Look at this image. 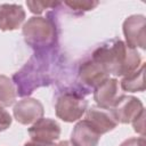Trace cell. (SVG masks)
I'll list each match as a JSON object with an SVG mask.
<instances>
[{
    "label": "cell",
    "mask_w": 146,
    "mask_h": 146,
    "mask_svg": "<svg viewBox=\"0 0 146 146\" xmlns=\"http://www.w3.org/2000/svg\"><path fill=\"white\" fill-rule=\"evenodd\" d=\"M56 50L34 52L26 64L13 75V83L16 94L21 97H29L35 89L49 86L54 80V64L56 62Z\"/></svg>",
    "instance_id": "1"
},
{
    "label": "cell",
    "mask_w": 146,
    "mask_h": 146,
    "mask_svg": "<svg viewBox=\"0 0 146 146\" xmlns=\"http://www.w3.org/2000/svg\"><path fill=\"white\" fill-rule=\"evenodd\" d=\"M91 59L100 64L108 74L125 76L141 65L139 52L121 40H111L97 47Z\"/></svg>",
    "instance_id": "2"
},
{
    "label": "cell",
    "mask_w": 146,
    "mask_h": 146,
    "mask_svg": "<svg viewBox=\"0 0 146 146\" xmlns=\"http://www.w3.org/2000/svg\"><path fill=\"white\" fill-rule=\"evenodd\" d=\"M22 33L27 46L34 52L54 49L57 43V26L49 17L33 16L24 23Z\"/></svg>",
    "instance_id": "3"
},
{
    "label": "cell",
    "mask_w": 146,
    "mask_h": 146,
    "mask_svg": "<svg viewBox=\"0 0 146 146\" xmlns=\"http://www.w3.org/2000/svg\"><path fill=\"white\" fill-rule=\"evenodd\" d=\"M88 103L76 90L63 91L55 102V113L64 122H75L86 113Z\"/></svg>",
    "instance_id": "4"
},
{
    "label": "cell",
    "mask_w": 146,
    "mask_h": 146,
    "mask_svg": "<svg viewBox=\"0 0 146 146\" xmlns=\"http://www.w3.org/2000/svg\"><path fill=\"white\" fill-rule=\"evenodd\" d=\"M108 78L110 74L105 71V68L91 58L83 60L78 67V81L80 83V91H84V95L89 94L91 90H95L97 86H99Z\"/></svg>",
    "instance_id": "5"
},
{
    "label": "cell",
    "mask_w": 146,
    "mask_h": 146,
    "mask_svg": "<svg viewBox=\"0 0 146 146\" xmlns=\"http://www.w3.org/2000/svg\"><path fill=\"white\" fill-rule=\"evenodd\" d=\"M143 111L145 110L141 100L137 97L128 95H120L110 108L114 120L122 124L131 123Z\"/></svg>",
    "instance_id": "6"
},
{
    "label": "cell",
    "mask_w": 146,
    "mask_h": 146,
    "mask_svg": "<svg viewBox=\"0 0 146 146\" xmlns=\"http://www.w3.org/2000/svg\"><path fill=\"white\" fill-rule=\"evenodd\" d=\"M146 18L144 15H131L127 17L122 25L125 43L136 49L146 48Z\"/></svg>",
    "instance_id": "7"
},
{
    "label": "cell",
    "mask_w": 146,
    "mask_h": 146,
    "mask_svg": "<svg viewBox=\"0 0 146 146\" xmlns=\"http://www.w3.org/2000/svg\"><path fill=\"white\" fill-rule=\"evenodd\" d=\"M44 108L40 100L31 97L23 98L17 102L13 108L14 119L24 125L33 124L41 117H43Z\"/></svg>",
    "instance_id": "8"
},
{
    "label": "cell",
    "mask_w": 146,
    "mask_h": 146,
    "mask_svg": "<svg viewBox=\"0 0 146 146\" xmlns=\"http://www.w3.org/2000/svg\"><path fill=\"white\" fill-rule=\"evenodd\" d=\"M29 135L32 140L51 144L60 136V125L54 119L41 117L29 128Z\"/></svg>",
    "instance_id": "9"
},
{
    "label": "cell",
    "mask_w": 146,
    "mask_h": 146,
    "mask_svg": "<svg viewBox=\"0 0 146 146\" xmlns=\"http://www.w3.org/2000/svg\"><path fill=\"white\" fill-rule=\"evenodd\" d=\"M84 120L88 121L99 135H104L108 131H112L117 125V122L114 120L110 110L100 108L97 105L91 106L86 111Z\"/></svg>",
    "instance_id": "10"
},
{
    "label": "cell",
    "mask_w": 146,
    "mask_h": 146,
    "mask_svg": "<svg viewBox=\"0 0 146 146\" xmlns=\"http://www.w3.org/2000/svg\"><path fill=\"white\" fill-rule=\"evenodd\" d=\"M25 10L21 5L0 3V30H17L25 21Z\"/></svg>",
    "instance_id": "11"
},
{
    "label": "cell",
    "mask_w": 146,
    "mask_h": 146,
    "mask_svg": "<svg viewBox=\"0 0 146 146\" xmlns=\"http://www.w3.org/2000/svg\"><path fill=\"white\" fill-rule=\"evenodd\" d=\"M119 96V81L115 78L106 79L94 90V100L98 107L105 110H110Z\"/></svg>",
    "instance_id": "12"
},
{
    "label": "cell",
    "mask_w": 146,
    "mask_h": 146,
    "mask_svg": "<svg viewBox=\"0 0 146 146\" xmlns=\"http://www.w3.org/2000/svg\"><path fill=\"white\" fill-rule=\"evenodd\" d=\"M100 136L102 135H99L90 123L83 119L74 125L70 141L74 146H97Z\"/></svg>",
    "instance_id": "13"
},
{
    "label": "cell",
    "mask_w": 146,
    "mask_h": 146,
    "mask_svg": "<svg viewBox=\"0 0 146 146\" xmlns=\"http://www.w3.org/2000/svg\"><path fill=\"white\" fill-rule=\"evenodd\" d=\"M120 84L123 91L143 92L145 90V64H141L135 72L123 76Z\"/></svg>",
    "instance_id": "14"
},
{
    "label": "cell",
    "mask_w": 146,
    "mask_h": 146,
    "mask_svg": "<svg viewBox=\"0 0 146 146\" xmlns=\"http://www.w3.org/2000/svg\"><path fill=\"white\" fill-rule=\"evenodd\" d=\"M16 88L13 80L0 74V105L2 107L11 106L16 100Z\"/></svg>",
    "instance_id": "15"
},
{
    "label": "cell",
    "mask_w": 146,
    "mask_h": 146,
    "mask_svg": "<svg viewBox=\"0 0 146 146\" xmlns=\"http://www.w3.org/2000/svg\"><path fill=\"white\" fill-rule=\"evenodd\" d=\"M63 3L78 13L92 10L96 6H98V1H92V0L91 1H64Z\"/></svg>",
    "instance_id": "16"
},
{
    "label": "cell",
    "mask_w": 146,
    "mask_h": 146,
    "mask_svg": "<svg viewBox=\"0 0 146 146\" xmlns=\"http://www.w3.org/2000/svg\"><path fill=\"white\" fill-rule=\"evenodd\" d=\"M62 2H42V1H26V6L30 8V11L36 15H40L43 13L44 9L50 7L59 6Z\"/></svg>",
    "instance_id": "17"
},
{
    "label": "cell",
    "mask_w": 146,
    "mask_h": 146,
    "mask_svg": "<svg viewBox=\"0 0 146 146\" xmlns=\"http://www.w3.org/2000/svg\"><path fill=\"white\" fill-rule=\"evenodd\" d=\"M145 116H146V114H145V111H143L140 114H139V116H137L131 123H132V127H133V130L137 132V133H139L141 137H144V135H145Z\"/></svg>",
    "instance_id": "18"
},
{
    "label": "cell",
    "mask_w": 146,
    "mask_h": 146,
    "mask_svg": "<svg viewBox=\"0 0 146 146\" xmlns=\"http://www.w3.org/2000/svg\"><path fill=\"white\" fill-rule=\"evenodd\" d=\"M11 116L10 114L0 105V131L7 130L11 124Z\"/></svg>",
    "instance_id": "19"
},
{
    "label": "cell",
    "mask_w": 146,
    "mask_h": 146,
    "mask_svg": "<svg viewBox=\"0 0 146 146\" xmlns=\"http://www.w3.org/2000/svg\"><path fill=\"white\" fill-rule=\"evenodd\" d=\"M120 146H145L144 137H132L128 138L120 144Z\"/></svg>",
    "instance_id": "20"
},
{
    "label": "cell",
    "mask_w": 146,
    "mask_h": 146,
    "mask_svg": "<svg viewBox=\"0 0 146 146\" xmlns=\"http://www.w3.org/2000/svg\"><path fill=\"white\" fill-rule=\"evenodd\" d=\"M23 146H55L54 143L51 144H48V143H39V141H34V140H30V141H26Z\"/></svg>",
    "instance_id": "21"
},
{
    "label": "cell",
    "mask_w": 146,
    "mask_h": 146,
    "mask_svg": "<svg viewBox=\"0 0 146 146\" xmlns=\"http://www.w3.org/2000/svg\"><path fill=\"white\" fill-rule=\"evenodd\" d=\"M55 146H74L70 140H62V141H59L57 145H55Z\"/></svg>",
    "instance_id": "22"
}]
</instances>
